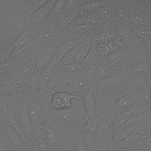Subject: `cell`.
<instances>
[{"label": "cell", "instance_id": "cell-27", "mask_svg": "<svg viewBox=\"0 0 151 151\" xmlns=\"http://www.w3.org/2000/svg\"><path fill=\"white\" fill-rule=\"evenodd\" d=\"M12 109V100L8 96H1L0 97V112L6 115Z\"/></svg>", "mask_w": 151, "mask_h": 151}, {"label": "cell", "instance_id": "cell-10", "mask_svg": "<svg viewBox=\"0 0 151 151\" xmlns=\"http://www.w3.org/2000/svg\"><path fill=\"white\" fill-rule=\"evenodd\" d=\"M54 36L55 31L54 28L50 25H48L38 30L36 36L34 38V41L36 43L47 42L52 40Z\"/></svg>", "mask_w": 151, "mask_h": 151}, {"label": "cell", "instance_id": "cell-29", "mask_svg": "<svg viewBox=\"0 0 151 151\" xmlns=\"http://www.w3.org/2000/svg\"><path fill=\"white\" fill-rule=\"evenodd\" d=\"M73 87L76 88L81 90L83 92L90 87L88 86V81L87 78L85 77H76L72 81Z\"/></svg>", "mask_w": 151, "mask_h": 151}, {"label": "cell", "instance_id": "cell-3", "mask_svg": "<svg viewBox=\"0 0 151 151\" xmlns=\"http://www.w3.org/2000/svg\"><path fill=\"white\" fill-rule=\"evenodd\" d=\"M83 40H72L65 42L58 47L54 52L52 58L48 64V68L53 69L56 65H57L61 59L65 55V54L74 48L76 45L82 41Z\"/></svg>", "mask_w": 151, "mask_h": 151}, {"label": "cell", "instance_id": "cell-16", "mask_svg": "<svg viewBox=\"0 0 151 151\" xmlns=\"http://www.w3.org/2000/svg\"><path fill=\"white\" fill-rule=\"evenodd\" d=\"M65 2V0L56 1L47 19L48 23L52 24L57 22L64 9Z\"/></svg>", "mask_w": 151, "mask_h": 151}, {"label": "cell", "instance_id": "cell-17", "mask_svg": "<svg viewBox=\"0 0 151 151\" xmlns=\"http://www.w3.org/2000/svg\"><path fill=\"white\" fill-rule=\"evenodd\" d=\"M129 28L132 32L139 38L150 40H151V28L145 24H136L129 23Z\"/></svg>", "mask_w": 151, "mask_h": 151}, {"label": "cell", "instance_id": "cell-38", "mask_svg": "<svg viewBox=\"0 0 151 151\" xmlns=\"http://www.w3.org/2000/svg\"><path fill=\"white\" fill-rule=\"evenodd\" d=\"M110 150H111V145H109L108 144H104V145H102L97 151H110Z\"/></svg>", "mask_w": 151, "mask_h": 151}, {"label": "cell", "instance_id": "cell-8", "mask_svg": "<svg viewBox=\"0 0 151 151\" xmlns=\"http://www.w3.org/2000/svg\"><path fill=\"white\" fill-rule=\"evenodd\" d=\"M27 108L30 126H37L40 123L41 118V109L38 101L34 97L29 99L27 103Z\"/></svg>", "mask_w": 151, "mask_h": 151}, {"label": "cell", "instance_id": "cell-13", "mask_svg": "<svg viewBox=\"0 0 151 151\" xmlns=\"http://www.w3.org/2000/svg\"><path fill=\"white\" fill-rule=\"evenodd\" d=\"M71 150L89 151L88 144L83 133H77L73 137L71 146Z\"/></svg>", "mask_w": 151, "mask_h": 151}, {"label": "cell", "instance_id": "cell-9", "mask_svg": "<svg viewBox=\"0 0 151 151\" xmlns=\"http://www.w3.org/2000/svg\"><path fill=\"white\" fill-rule=\"evenodd\" d=\"M78 15V9L72 11H63L57 21L59 28L63 29L69 28Z\"/></svg>", "mask_w": 151, "mask_h": 151}, {"label": "cell", "instance_id": "cell-26", "mask_svg": "<svg viewBox=\"0 0 151 151\" xmlns=\"http://www.w3.org/2000/svg\"><path fill=\"white\" fill-rule=\"evenodd\" d=\"M18 116H19V122H20V126H30L29 123V118L28 115V108H27V103L24 102L22 103L19 110L18 112Z\"/></svg>", "mask_w": 151, "mask_h": 151}, {"label": "cell", "instance_id": "cell-40", "mask_svg": "<svg viewBox=\"0 0 151 151\" xmlns=\"http://www.w3.org/2000/svg\"><path fill=\"white\" fill-rule=\"evenodd\" d=\"M60 151H71V147L68 146L67 145H64L61 148Z\"/></svg>", "mask_w": 151, "mask_h": 151}, {"label": "cell", "instance_id": "cell-31", "mask_svg": "<svg viewBox=\"0 0 151 151\" xmlns=\"http://www.w3.org/2000/svg\"><path fill=\"white\" fill-rule=\"evenodd\" d=\"M119 78L115 76H111L106 78L101 79V84L102 86L107 88H111L118 84Z\"/></svg>", "mask_w": 151, "mask_h": 151}, {"label": "cell", "instance_id": "cell-2", "mask_svg": "<svg viewBox=\"0 0 151 151\" xmlns=\"http://www.w3.org/2000/svg\"><path fill=\"white\" fill-rule=\"evenodd\" d=\"M75 96L66 91H59L54 93L50 100V106L54 109L58 111L67 109L73 107V100Z\"/></svg>", "mask_w": 151, "mask_h": 151}, {"label": "cell", "instance_id": "cell-36", "mask_svg": "<svg viewBox=\"0 0 151 151\" xmlns=\"http://www.w3.org/2000/svg\"><path fill=\"white\" fill-rule=\"evenodd\" d=\"M0 151H12L11 145L8 141L0 142Z\"/></svg>", "mask_w": 151, "mask_h": 151}, {"label": "cell", "instance_id": "cell-20", "mask_svg": "<svg viewBox=\"0 0 151 151\" xmlns=\"http://www.w3.org/2000/svg\"><path fill=\"white\" fill-rule=\"evenodd\" d=\"M19 47L17 42L15 40L0 50V64L8 62L12 57L13 52L16 48Z\"/></svg>", "mask_w": 151, "mask_h": 151}, {"label": "cell", "instance_id": "cell-32", "mask_svg": "<svg viewBox=\"0 0 151 151\" xmlns=\"http://www.w3.org/2000/svg\"><path fill=\"white\" fill-rule=\"evenodd\" d=\"M87 1L81 0H69L66 1L65 7L63 11H72L78 9Z\"/></svg>", "mask_w": 151, "mask_h": 151}, {"label": "cell", "instance_id": "cell-11", "mask_svg": "<svg viewBox=\"0 0 151 151\" xmlns=\"http://www.w3.org/2000/svg\"><path fill=\"white\" fill-rule=\"evenodd\" d=\"M94 13L103 20L106 21L116 17L117 14V9L114 5L110 4L108 2Z\"/></svg>", "mask_w": 151, "mask_h": 151}, {"label": "cell", "instance_id": "cell-28", "mask_svg": "<svg viewBox=\"0 0 151 151\" xmlns=\"http://www.w3.org/2000/svg\"><path fill=\"white\" fill-rule=\"evenodd\" d=\"M72 107L59 111H60L59 117L64 123H71L76 117V111Z\"/></svg>", "mask_w": 151, "mask_h": 151}, {"label": "cell", "instance_id": "cell-6", "mask_svg": "<svg viewBox=\"0 0 151 151\" xmlns=\"http://www.w3.org/2000/svg\"><path fill=\"white\" fill-rule=\"evenodd\" d=\"M141 136L142 134H134L128 136L117 142H111V143H114V145H111V149H113L115 148L119 151L129 150L138 144L141 139Z\"/></svg>", "mask_w": 151, "mask_h": 151}, {"label": "cell", "instance_id": "cell-4", "mask_svg": "<svg viewBox=\"0 0 151 151\" xmlns=\"http://www.w3.org/2000/svg\"><path fill=\"white\" fill-rule=\"evenodd\" d=\"M147 128V126L145 123H139L124 126L116 130L112 136V142H117L132 134H142Z\"/></svg>", "mask_w": 151, "mask_h": 151}, {"label": "cell", "instance_id": "cell-19", "mask_svg": "<svg viewBox=\"0 0 151 151\" xmlns=\"http://www.w3.org/2000/svg\"><path fill=\"white\" fill-rule=\"evenodd\" d=\"M96 76L101 79L106 78L112 76V71L109 63L106 60H100L96 65Z\"/></svg>", "mask_w": 151, "mask_h": 151}, {"label": "cell", "instance_id": "cell-34", "mask_svg": "<svg viewBox=\"0 0 151 151\" xmlns=\"http://www.w3.org/2000/svg\"><path fill=\"white\" fill-rule=\"evenodd\" d=\"M124 55L120 51H117L109 55V56L104 58V60H106L109 63H117L120 62L123 58Z\"/></svg>", "mask_w": 151, "mask_h": 151}, {"label": "cell", "instance_id": "cell-30", "mask_svg": "<svg viewBox=\"0 0 151 151\" xmlns=\"http://www.w3.org/2000/svg\"><path fill=\"white\" fill-rule=\"evenodd\" d=\"M98 126V120L97 117L86 119L85 123V129L87 132L89 134H93L95 133L97 129Z\"/></svg>", "mask_w": 151, "mask_h": 151}, {"label": "cell", "instance_id": "cell-5", "mask_svg": "<svg viewBox=\"0 0 151 151\" xmlns=\"http://www.w3.org/2000/svg\"><path fill=\"white\" fill-rule=\"evenodd\" d=\"M95 44L100 55L103 58L119 51L120 48L124 46L123 42L121 38L115 37L109 41Z\"/></svg>", "mask_w": 151, "mask_h": 151}, {"label": "cell", "instance_id": "cell-7", "mask_svg": "<svg viewBox=\"0 0 151 151\" xmlns=\"http://www.w3.org/2000/svg\"><path fill=\"white\" fill-rule=\"evenodd\" d=\"M83 101L84 106L86 119L96 117L95 114L96 100L91 88L83 92Z\"/></svg>", "mask_w": 151, "mask_h": 151}, {"label": "cell", "instance_id": "cell-41", "mask_svg": "<svg viewBox=\"0 0 151 151\" xmlns=\"http://www.w3.org/2000/svg\"><path fill=\"white\" fill-rule=\"evenodd\" d=\"M150 108H151V105H150Z\"/></svg>", "mask_w": 151, "mask_h": 151}, {"label": "cell", "instance_id": "cell-18", "mask_svg": "<svg viewBox=\"0 0 151 151\" xmlns=\"http://www.w3.org/2000/svg\"><path fill=\"white\" fill-rule=\"evenodd\" d=\"M100 60L101 56L100 55L97 50L96 44L94 43H93L89 52L82 61L81 65H82V67L96 65Z\"/></svg>", "mask_w": 151, "mask_h": 151}, {"label": "cell", "instance_id": "cell-39", "mask_svg": "<svg viewBox=\"0 0 151 151\" xmlns=\"http://www.w3.org/2000/svg\"><path fill=\"white\" fill-rule=\"evenodd\" d=\"M128 151H145L143 147L140 146V141L138 143L137 145H136L134 147H133V148H132L131 149L129 150Z\"/></svg>", "mask_w": 151, "mask_h": 151}, {"label": "cell", "instance_id": "cell-37", "mask_svg": "<svg viewBox=\"0 0 151 151\" xmlns=\"http://www.w3.org/2000/svg\"><path fill=\"white\" fill-rule=\"evenodd\" d=\"M11 67H12L11 64L9 63L8 61L4 63L0 64V75L8 71L11 69Z\"/></svg>", "mask_w": 151, "mask_h": 151}, {"label": "cell", "instance_id": "cell-23", "mask_svg": "<svg viewBox=\"0 0 151 151\" xmlns=\"http://www.w3.org/2000/svg\"><path fill=\"white\" fill-rule=\"evenodd\" d=\"M47 0H30L25 2V16L27 19L42 6Z\"/></svg>", "mask_w": 151, "mask_h": 151}, {"label": "cell", "instance_id": "cell-1", "mask_svg": "<svg viewBox=\"0 0 151 151\" xmlns=\"http://www.w3.org/2000/svg\"><path fill=\"white\" fill-rule=\"evenodd\" d=\"M56 1H47L37 11L28 18L27 24L29 27L35 29L38 25H40L46 20L54 6Z\"/></svg>", "mask_w": 151, "mask_h": 151}, {"label": "cell", "instance_id": "cell-14", "mask_svg": "<svg viewBox=\"0 0 151 151\" xmlns=\"http://www.w3.org/2000/svg\"><path fill=\"white\" fill-rule=\"evenodd\" d=\"M4 130L11 143L19 147L23 146L24 140L20 134L15 129L8 124H5L4 127Z\"/></svg>", "mask_w": 151, "mask_h": 151}, {"label": "cell", "instance_id": "cell-25", "mask_svg": "<svg viewBox=\"0 0 151 151\" xmlns=\"http://www.w3.org/2000/svg\"><path fill=\"white\" fill-rule=\"evenodd\" d=\"M35 149L39 151H47L48 145L45 140L42 130L37 129L35 134Z\"/></svg>", "mask_w": 151, "mask_h": 151}, {"label": "cell", "instance_id": "cell-33", "mask_svg": "<svg viewBox=\"0 0 151 151\" xmlns=\"http://www.w3.org/2000/svg\"><path fill=\"white\" fill-rule=\"evenodd\" d=\"M139 98L143 102L151 105V88H143L137 93Z\"/></svg>", "mask_w": 151, "mask_h": 151}, {"label": "cell", "instance_id": "cell-12", "mask_svg": "<svg viewBox=\"0 0 151 151\" xmlns=\"http://www.w3.org/2000/svg\"><path fill=\"white\" fill-rule=\"evenodd\" d=\"M108 2L105 1H87L78 9L79 15L94 13Z\"/></svg>", "mask_w": 151, "mask_h": 151}, {"label": "cell", "instance_id": "cell-24", "mask_svg": "<svg viewBox=\"0 0 151 151\" xmlns=\"http://www.w3.org/2000/svg\"><path fill=\"white\" fill-rule=\"evenodd\" d=\"M80 42L76 45L74 48H73L70 51H69L61 59L58 65H67L75 63V58L77 52L80 47Z\"/></svg>", "mask_w": 151, "mask_h": 151}, {"label": "cell", "instance_id": "cell-22", "mask_svg": "<svg viewBox=\"0 0 151 151\" xmlns=\"http://www.w3.org/2000/svg\"><path fill=\"white\" fill-rule=\"evenodd\" d=\"M42 133L48 146H53L57 140V134L53 127L51 125L46 124L44 126Z\"/></svg>", "mask_w": 151, "mask_h": 151}, {"label": "cell", "instance_id": "cell-21", "mask_svg": "<svg viewBox=\"0 0 151 151\" xmlns=\"http://www.w3.org/2000/svg\"><path fill=\"white\" fill-rule=\"evenodd\" d=\"M11 84L15 91H21L28 86L29 84V80L26 76L18 75L13 78Z\"/></svg>", "mask_w": 151, "mask_h": 151}, {"label": "cell", "instance_id": "cell-15", "mask_svg": "<svg viewBox=\"0 0 151 151\" xmlns=\"http://www.w3.org/2000/svg\"><path fill=\"white\" fill-rule=\"evenodd\" d=\"M93 43L89 38H84L81 42L80 47L77 52L76 58H75V63L81 64L84 58L87 55L89 52Z\"/></svg>", "mask_w": 151, "mask_h": 151}, {"label": "cell", "instance_id": "cell-35", "mask_svg": "<svg viewBox=\"0 0 151 151\" xmlns=\"http://www.w3.org/2000/svg\"><path fill=\"white\" fill-rule=\"evenodd\" d=\"M117 105L119 108L127 109L132 106L133 101L129 97L123 96L117 100Z\"/></svg>", "mask_w": 151, "mask_h": 151}]
</instances>
